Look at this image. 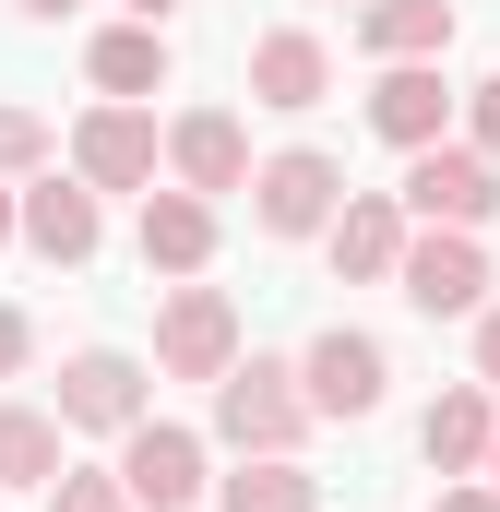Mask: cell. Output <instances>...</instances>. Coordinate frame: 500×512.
Segmentation results:
<instances>
[{"instance_id": "cell-1", "label": "cell", "mask_w": 500, "mask_h": 512, "mask_svg": "<svg viewBox=\"0 0 500 512\" xmlns=\"http://www.w3.org/2000/svg\"><path fill=\"white\" fill-rule=\"evenodd\" d=\"M215 429H227L239 453H286V441L310 429V382H298L286 358H239V370L215 382Z\"/></svg>"}, {"instance_id": "cell-2", "label": "cell", "mask_w": 500, "mask_h": 512, "mask_svg": "<svg viewBox=\"0 0 500 512\" xmlns=\"http://www.w3.org/2000/svg\"><path fill=\"white\" fill-rule=\"evenodd\" d=\"M405 215H417V227H489V215H500V155L429 143V155L405 167Z\"/></svg>"}, {"instance_id": "cell-3", "label": "cell", "mask_w": 500, "mask_h": 512, "mask_svg": "<svg viewBox=\"0 0 500 512\" xmlns=\"http://www.w3.org/2000/svg\"><path fill=\"white\" fill-rule=\"evenodd\" d=\"M250 215H262L274 239H322V227L346 215V167L298 143V155H274V167H250Z\"/></svg>"}, {"instance_id": "cell-4", "label": "cell", "mask_w": 500, "mask_h": 512, "mask_svg": "<svg viewBox=\"0 0 500 512\" xmlns=\"http://www.w3.org/2000/svg\"><path fill=\"white\" fill-rule=\"evenodd\" d=\"M155 370H167V382H227V370H239V310H227V286H179V298H167Z\"/></svg>"}, {"instance_id": "cell-5", "label": "cell", "mask_w": 500, "mask_h": 512, "mask_svg": "<svg viewBox=\"0 0 500 512\" xmlns=\"http://www.w3.org/2000/svg\"><path fill=\"white\" fill-rule=\"evenodd\" d=\"M429 322H453V310H489V251H477V227H429V239H405V274H393Z\"/></svg>"}, {"instance_id": "cell-6", "label": "cell", "mask_w": 500, "mask_h": 512, "mask_svg": "<svg viewBox=\"0 0 500 512\" xmlns=\"http://www.w3.org/2000/svg\"><path fill=\"white\" fill-rule=\"evenodd\" d=\"M120 489H131L143 512H191V501H203V441L167 429V417L120 429Z\"/></svg>"}, {"instance_id": "cell-7", "label": "cell", "mask_w": 500, "mask_h": 512, "mask_svg": "<svg viewBox=\"0 0 500 512\" xmlns=\"http://www.w3.org/2000/svg\"><path fill=\"white\" fill-rule=\"evenodd\" d=\"M298 382H310V417H370L393 370H381V346H370V334H346V322H334V334L298 358Z\"/></svg>"}, {"instance_id": "cell-8", "label": "cell", "mask_w": 500, "mask_h": 512, "mask_svg": "<svg viewBox=\"0 0 500 512\" xmlns=\"http://www.w3.org/2000/svg\"><path fill=\"white\" fill-rule=\"evenodd\" d=\"M322 96H334V48L310 24H274L250 48V108H322Z\"/></svg>"}, {"instance_id": "cell-9", "label": "cell", "mask_w": 500, "mask_h": 512, "mask_svg": "<svg viewBox=\"0 0 500 512\" xmlns=\"http://www.w3.org/2000/svg\"><path fill=\"white\" fill-rule=\"evenodd\" d=\"M167 167H179V191H250V131L227 120V108H191V120L167 131Z\"/></svg>"}, {"instance_id": "cell-10", "label": "cell", "mask_w": 500, "mask_h": 512, "mask_svg": "<svg viewBox=\"0 0 500 512\" xmlns=\"http://www.w3.org/2000/svg\"><path fill=\"white\" fill-rule=\"evenodd\" d=\"M60 417L72 429H143V370H131L120 346H84L60 370Z\"/></svg>"}, {"instance_id": "cell-11", "label": "cell", "mask_w": 500, "mask_h": 512, "mask_svg": "<svg viewBox=\"0 0 500 512\" xmlns=\"http://www.w3.org/2000/svg\"><path fill=\"white\" fill-rule=\"evenodd\" d=\"M322 239H334V262H346V274L393 286V274H405V191H346V215H334Z\"/></svg>"}, {"instance_id": "cell-12", "label": "cell", "mask_w": 500, "mask_h": 512, "mask_svg": "<svg viewBox=\"0 0 500 512\" xmlns=\"http://www.w3.org/2000/svg\"><path fill=\"white\" fill-rule=\"evenodd\" d=\"M441 120H453V96H441V72H429V60H393V72L370 84V131H381V143L429 155V143H441Z\"/></svg>"}, {"instance_id": "cell-13", "label": "cell", "mask_w": 500, "mask_h": 512, "mask_svg": "<svg viewBox=\"0 0 500 512\" xmlns=\"http://www.w3.org/2000/svg\"><path fill=\"white\" fill-rule=\"evenodd\" d=\"M72 167H84L96 191H143V179H155V120H143V108H96V120L72 131Z\"/></svg>"}, {"instance_id": "cell-14", "label": "cell", "mask_w": 500, "mask_h": 512, "mask_svg": "<svg viewBox=\"0 0 500 512\" xmlns=\"http://www.w3.org/2000/svg\"><path fill=\"white\" fill-rule=\"evenodd\" d=\"M489 441H500V417H489V382H453L429 417H417V453L441 465V477H477L489 465Z\"/></svg>"}, {"instance_id": "cell-15", "label": "cell", "mask_w": 500, "mask_h": 512, "mask_svg": "<svg viewBox=\"0 0 500 512\" xmlns=\"http://www.w3.org/2000/svg\"><path fill=\"white\" fill-rule=\"evenodd\" d=\"M24 251L96 262V179H36V191H24Z\"/></svg>"}, {"instance_id": "cell-16", "label": "cell", "mask_w": 500, "mask_h": 512, "mask_svg": "<svg viewBox=\"0 0 500 512\" xmlns=\"http://www.w3.org/2000/svg\"><path fill=\"white\" fill-rule=\"evenodd\" d=\"M143 262L155 274H203L215 262V203L203 191H143Z\"/></svg>"}, {"instance_id": "cell-17", "label": "cell", "mask_w": 500, "mask_h": 512, "mask_svg": "<svg viewBox=\"0 0 500 512\" xmlns=\"http://www.w3.org/2000/svg\"><path fill=\"white\" fill-rule=\"evenodd\" d=\"M358 36L381 60H441L453 48V0H358Z\"/></svg>"}, {"instance_id": "cell-18", "label": "cell", "mask_w": 500, "mask_h": 512, "mask_svg": "<svg viewBox=\"0 0 500 512\" xmlns=\"http://www.w3.org/2000/svg\"><path fill=\"white\" fill-rule=\"evenodd\" d=\"M84 72H96L120 108H131V96H155V84H167V24H108V36L84 48Z\"/></svg>"}, {"instance_id": "cell-19", "label": "cell", "mask_w": 500, "mask_h": 512, "mask_svg": "<svg viewBox=\"0 0 500 512\" xmlns=\"http://www.w3.org/2000/svg\"><path fill=\"white\" fill-rule=\"evenodd\" d=\"M60 429H72V417L0 405V489H60Z\"/></svg>"}, {"instance_id": "cell-20", "label": "cell", "mask_w": 500, "mask_h": 512, "mask_svg": "<svg viewBox=\"0 0 500 512\" xmlns=\"http://www.w3.org/2000/svg\"><path fill=\"white\" fill-rule=\"evenodd\" d=\"M227 512H322V477H298L286 453H250L227 477Z\"/></svg>"}, {"instance_id": "cell-21", "label": "cell", "mask_w": 500, "mask_h": 512, "mask_svg": "<svg viewBox=\"0 0 500 512\" xmlns=\"http://www.w3.org/2000/svg\"><path fill=\"white\" fill-rule=\"evenodd\" d=\"M36 167H48V120L0 96V179H36Z\"/></svg>"}, {"instance_id": "cell-22", "label": "cell", "mask_w": 500, "mask_h": 512, "mask_svg": "<svg viewBox=\"0 0 500 512\" xmlns=\"http://www.w3.org/2000/svg\"><path fill=\"white\" fill-rule=\"evenodd\" d=\"M48 512H143L120 489V477H72V465H60V489H48Z\"/></svg>"}, {"instance_id": "cell-23", "label": "cell", "mask_w": 500, "mask_h": 512, "mask_svg": "<svg viewBox=\"0 0 500 512\" xmlns=\"http://www.w3.org/2000/svg\"><path fill=\"white\" fill-rule=\"evenodd\" d=\"M477 382L500 393V310H477Z\"/></svg>"}, {"instance_id": "cell-24", "label": "cell", "mask_w": 500, "mask_h": 512, "mask_svg": "<svg viewBox=\"0 0 500 512\" xmlns=\"http://www.w3.org/2000/svg\"><path fill=\"white\" fill-rule=\"evenodd\" d=\"M477 155H500V72L477 84Z\"/></svg>"}, {"instance_id": "cell-25", "label": "cell", "mask_w": 500, "mask_h": 512, "mask_svg": "<svg viewBox=\"0 0 500 512\" xmlns=\"http://www.w3.org/2000/svg\"><path fill=\"white\" fill-rule=\"evenodd\" d=\"M24 370V310H0V382Z\"/></svg>"}, {"instance_id": "cell-26", "label": "cell", "mask_w": 500, "mask_h": 512, "mask_svg": "<svg viewBox=\"0 0 500 512\" xmlns=\"http://www.w3.org/2000/svg\"><path fill=\"white\" fill-rule=\"evenodd\" d=\"M441 512H500V489H477V477H465V489H441Z\"/></svg>"}, {"instance_id": "cell-27", "label": "cell", "mask_w": 500, "mask_h": 512, "mask_svg": "<svg viewBox=\"0 0 500 512\" xmlns=\"http://www.w3.org/2000/svg\"><path fill=\"white\" fill-rule=\"evenodd\" d=\"M12 12H36V24H60V12H72V0H12Z\"/></svg>"}, {"instance_id": "cell-28", "label": "cell", "mask_w": 500, "mask_h": 512, "mask_svg": "<svg viewBox=\"0 0 500 512\" xmlns=\"http://www.w3.org/2000/svg\"><path fill=\"white\" fill-rule=\"evenodd\" d=\"M0 239H24V203H12V191H0Z\"/></svg>"}, {"instance_id": "cell-29", "label": "cell", "mask_w": 500, "mask_h": 512, "mask_svg": "<svg viewBox=\"0 0 500 512\" xmlns=\"http://www.w3.org/2000/svg\"><path fill=\"white\" fill-rule=\"evenodd\" d=\"M131 24H167V0H131Z\"/></svg>"}, {"instance_id": "cell-30", "label": "cell", "mask_w": 500, "mask_h": 512, "mask_svg": "<svg viewBox=\"0 0 500 512\" xmlns=\"http://www.w3.org/2000/svg\"><path fill=\"white\" fill-rule=\"evenodd\" d=\"M489 489H500V441H489Z\"/></svg>"}]
</instances>
